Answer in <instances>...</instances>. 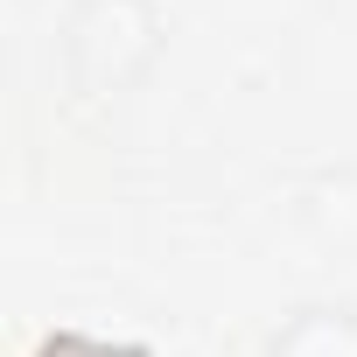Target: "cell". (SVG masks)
Returning a JSON list of instances; mask_svg holds the SVG:
<instances>
[{"label":"cell","instance_id":"1","mask_svg":"<svg viewBox=\"0 0 357 357\" xmlns=\"http://www.w3.org/2000/svg\"><path fill=\"white\" fill-rule=\"evenodd\" d=\"M161 56V22L147 0H77V15L63 29V63L77 77V91L112 98L126 84H140Z\"/></svg>","mask_w":357,"mask_h":357},{"label":"cell","instance_id":"2","mask_svg":"<svg viewBox=\"0 0 357 357\" xmlns=\"http://www.w3.org/2000/svg\"><path fill=\"white\" fill-rule=\"evenodd\" d=\"M273 357H357V308H301Z\"/></svg>","mask_w":357,"mask_h":357}]
</instances>
